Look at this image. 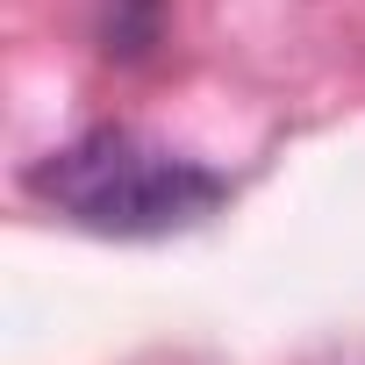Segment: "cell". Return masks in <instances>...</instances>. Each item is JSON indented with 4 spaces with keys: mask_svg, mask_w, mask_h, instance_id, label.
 I'll use <instances>...</instances> for the list:
<instances>
[{
    "mask_svg": "<svg viewBox=\"0 0 365 365\" xmlns=\"http://www.w3.org/2000/svg\"><path fill=\"white\" fill-rule=\"evenodd\" d=\"M29 194L43 208H58L79 230L101 237H172L194 230L230 201V179L208 172L201 158H179L165 143H150L143 129H86L65 150L29 165Z\"/></svg>",
    "mask_w": 365,
    "mask_h": 365,
    "instance_id": "cell-1",
    "label": "cell"
}]
</instances>
